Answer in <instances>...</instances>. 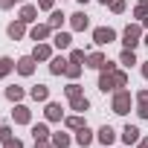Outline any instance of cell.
Wrapping results in <instances>:
<instances>
[{"instance_id":"cell-1","label":"cell","mask_w":148,"mask_h":148,"mask_svg":"<svg viewBox=\"0 0 148 148\" xmlns=\"http://www.w3.org/2000/svg\"><path fill=\"white\" fill-rule=\"evenodd\" d=\"M125 82H128V76H125V73H113V70H108V73H102L99 87L108 93V90H113V87H125Z\"/></svg>"},{"instance_id":"cell-2","label":"cell","mask_w":148,"mask_h":148,"mask_svg":"<svg viewBox=\"0 0 148 148\" xmlns=\"http://www.w3.org/2000/svg\"><path fill=\"white\" fill-rule=\"evenodd\" d=\"M128 108H131V93H125V90L116 93L113 96V110L116 113H128Z\"/></svg>"},{"instance_id":"cell-3","label":"cell","mask_w":148,"mask_h":148,"mask_svg":"<svg viewBox=\"0 0 148 148\" xmlns=\"http://www.w3.org/2000/svg\"><path fill=\"white\" fill-rule=\"evenodd\" d=\"M122 38H125V47H128V49H134V47L139 44V26H128Z\"/></svg>"},{"instance_id":"cell-4","label":"cell","mask_w":148,"mask_h":148,"mask_svg":"<svg viewBox=\"0 0 148 148\" xmlns=\"http://www.w3.org/2000/svg\"><path fill=\"white\" fill-rule=\"evenodd\" d=\"M15 67H18V73H23V76H29V73L35 70V55H26V58H21V61H18Z\"/></svg>"},{"instance_id":"cell-5","label":"cell","mask_w":148,"mask_h":148,"mask_svg":"<svg viewBox=\"0 0 148 148\" xmlns=\"http://www.w3.org/2000/svg\"><path fill=\"white\" fill-rule=\"evenodd\" d=\"M93 38H96V44H110V41L116 38V32H113V29H105V26H102V29H96V32H93Z\"/></svg>"},{"instance_id":"cell-6","label":"cell","mask_w":148,"mask_h":148,"mask_svg":"<svg viewBox=\"0 0 148 148\" xmlns=\"http://www.w3.org/2000/svg\"><path fill=\"white\" fill-rule=\"evenodd\" d=\"M12 119H15V122H21V125H26V122H29V110H26L23 105H18V108L12 110Z\"/></svg>"},{"instance_id":"cell-7","label":"cell","mask_w":148,"mask_h":148,"mask_svg":"<svg viewBox=\"0 0 148 148\" xmlns=\"http://www.w3.org/2000/svg\"><path fill=\"white\" fill-rule=\"evenodd\" d=\"M99 139H102V142H105V145H110V142H113V139H116V134H113V128H110V125H105V128H102V131H99Z\"/></svg>"},{"instance_id":"cell-8","label":"cell","mask_w":148,"mask_h":148,"mask_svg":"<svg viewBox=\"0 0 148 148\" xmlns=\"http://www.w3.org/2000/svg\"><path fill=\"white\" fill-rule=\"evenodd\" d=\"M73 18V29H87V18L84 12H76V15H70Z\"/></svg>"},{"instance_id":"cell-9","label":"cell","mask_w":148,"mask_h":148,"mask_svg":"<svg viewBox=\"0 0 148 148\" xmlns=\"http://www.w3.org/2000/svg\"><path fill=\"white\" fill-rule=\"evenodd\" d=\"M49 70L55 73V76H61V73H67V61H64V58H52V64H49Z\"/></svg>"},{"instance_id":"cell-10","label":"cell","mask_w":148,"mask_h":148,"mask_svg":"<svg viewBox=\"0 0 148 148\" xmlns=\"http://www.w3.org/2000/svg\"><path fill=\"white\" fill-rule=\"evenodd\" d=\"M87 61H90V67H96V70H105V67H108V61H105V55H99V52H93V55H90Z\"/></svg>"},{"instance_id":"cell-11","label":"cell","mask_w":148,"mask_h":148,"mask_svg":"<svg viewBox=\"0 0 148 148\" xmlns=\"http://www.w3.org/2000/svg\"><path fill=\"white\" fill-rule=\"evenodd\" d=\"M122 139L131 145V142H136V139H139V131H136L134 125H128V128H125V134H122Z\"/></svg>"},{"instance_id":"cell-12","label":"cell","mask_w":148,"mask_h":148,"mask_svg":"<svg viewBox=\"0 0 148 148\" xmlns=\"http://www.w3.org/2000/svg\"><path fill=\"white\" fill-rule=\"evenodd\" d=\"M76 142H79V145H90V142H93V134H90L87 128H79V136H76Z\"/></svg>"},{"instance_id":"cell-13","label":"cell","mask_w":148,"mask_h":148,"mask_svg":"<svg viewBox=\"0 0 148 148\" xmlns=\"http://www.w3.org/2000/svg\"><path fill=\"white\" fill-rule=\"evenodd\" d=\"M52 44H55V47H58V49H67V47H70V35H67V32H58V35H55V41H52Z\"/></svg>"},{"instance_id":"cell-14","label":"cell","mask_w":148,"mask_h":148,"mask_svg":"<svg viewBox=\"0 0 148 148\" xmlns=\"http://www.w3.org/2000/svg\"><path fill=\"white\" fill-rule=\"evenodd\" d=\"M35 15H38V12H35V6H23L21 21H23V23H29V21H35Z\"/></svg>"},{"instance_id":"cell-15","label":"cell","mask_w":148,"mask_h":148,"mask_svg":"<svg viewBox=\"0 0 148 148\" xmlns=\"http://www.w3.org/2000/svg\"><path fill=\"white\" fill-rule=\"evenodd\" d=\"M139 116H148V90L139 93Z\"/></svg>"},{"instance_id":"cell-16","label":"cell","mask_w":148,"mask_h":148,"mask_svg":"<svg viewBox=\"0 0 148 148\" xmlns=\"http://www.w3.org/2000/svg\"><path fill=\"white\" fill-rule=\"evenodd\" d=\"M49 29H52V26H35V29H32V38H35V41H41V38H47V35H49Z\"/></svg>"},{"instance_id":"cell-17","label":"cell","mask_w":148,"mask_h":148,"mask_svg":"<svg viewBox=\"0 0 148 148\" xmlns=\"http://www.w3.org/2000/svg\"><path fill=\"white\" fill-rule=\"evenodd\" d=\"M47 119H61V105H55V102H52V105L47 108Z\"/></svg>"},{"instance_id":"cell-18","label":"cell","mask_w":148,"mask_h":148,"mask_svg":"<svg viewBox=\"0 0 148 148\" xmlns=\"http://www.w3.org/2000/svg\"><path fill=\"white\" fill-rule=\"evenodd\" d=\"M52 145H55V148H67V145H70V136H67V134H55Z\"/></svg>"},{"instance_id":"cell-19","label":"cell","mask_w":148,"mask_h":148,"mask_svg":"<svg viewBox=\"0 0 148 148\" xmlns=\"http://www.w3.org/2000/svg\"><path fill=\"white\" fill-rule=\"evenodd\" d=\"M12 67H15V61H12V58H0V79H3Z\"/></svg>"},{"instance_id":"cell-20","label":"cell","mask_w":148,"mask_h":148,"mask_svg":"<svg viewBox=\"0 0 148 148\" xmlns=\"http://www.w3.org/2000/svg\"><path fill=\"white\" fill-rule=\"evenodd\" d=\"M73 110H87V99L84 96H73Z\"/></svg>"},{"instance_id":"cell-21","label":"cell","mask_w":148,"mask_h":148,"mask_svg":"<svg viewBox=\"0 0 148 148\" xmlns=\"http://www.w3.org/2000/svg\"><path fill=\"white\" fill-rule=\"evenodd\" d=\"M47 93H49V90H47L44 84H38V87H32V99H41V102H44V99H47Z\"/></svg>"},{"instance_id":"cell-22","label":"cell","mask_w":148,"mask_h":148,"mask_svg":"<svg viewBox=\"0 0 148 148\" xmlns=\"http://www.w3.org/2000/svg\"><path fill=\"white\" fill-rule=\"evenodd\" d=\"M6 96H9L12 102H18V99H23V90H21V87H9V90H6Z\"/></svg>"},{"instance_id":"cell-23","label":"cell","mask_w":148,"mask_h":148,"mask_svg":"<svg viewBox=\"0 0 148 148\" xmlns=\"http://www.w3.org/2000/svg\"><path fill=\"white\" fill-rule=\"evenodd\" d=\"M32 134H35V139H47V134H49V131H47V125H35V128H32Z\"/></svg>"},{"instance_id":"cell-24","label":"cell","mask_w":148,"mask_h":148,"mask_svg":"<svg viewBox=\"0 0 148 148\" xmlns=\"http://www.w3.org/2000/svg\"><path fill=\"white\" fill-rule=\"evenodd\" d=\"M9 35H12V38H21V35H23V23H12V26H9Z\"/></svg>"},{"instance_id":"cell-25","label":"cell","mask_w":148,"mask_h":148,"mask_svg":"<svg viewBox=\"0 0 148 148\" xmlns=\"http://www.w3.org/2000/svg\"><path fill=\"white\" fill-rule=\"evenodd\" d=\"M122 64H128V67H131V64H136V58H134V49H125V52H122Z\"/></svg>"},{"instance_id":"cell-26","label":"cell","mask_w":148,"mask_h":148,"mask_svg":"<svg viewBox=\"0 0 148 148\" xmlns=\"http://www.w3.org/2000/svg\"><path fill=\"white\" fill-rule=\"evenodd\" d=\"M79 73H82V67H79V64H73V61L67 64V76H70V79H76Z\"/></svg>"},{"instance_id":"cell-27","label":"cell","mask_w":148,"mask_h":148,"mask_svg":"<svg viewBox=\"0 0 148 148\" xmlns=\"http://www.w3.org/2000/svg\"><path fill=\"white\" fill-rule=\"evenodd\" d=\"M61 21H64V15H61V12H52V18H49V26L55 29V26H61Z\"/></svg>"},{"instance_id":"cell-28","label":"cell","mask_w":148,"mask_h":148,"mask_svg":"<svg viewBox=\"0 0 148 148\" xmlns=\"http://www.w3.org/2000/svg\"><path fill=\"white\" fill-rule=\"evenodd\" d=\"M35 58H49V47H35Z\"/></svg>"},{"instance_id":"cell-29","label":"cell","mask_w":148,"mask_h":148,"mask_svg":"<svg viewBox=\"0 0 148 148\" xmlns=\"http://www.w3.org/2000/svg\"><path fill=\"white\" fill-rule=\"evenodd\" d=\"M67 125H70V128H84L82 116H70V119H67Z\"/></svg>"},{"instance_id":"cell-30","label":"cell","mask_w":148,"mask_h":148,"mask_svg":"<svg viewBox=\"0 0 148 148\" xmlns=\"http://www.w3.org/2000/svg\"><path fill=\"white\" fill-rule=\"evenodd\" d=\"M70 61H73V64H79V61H84V52H82V49H73Z\"/></svg>"},{"instance_id":"cell-31","label":"cell","mask_w":148,"mask_h":148,"mask_svg":"<svg viewBox=\"0 0 148 148\" xmlns=\"http://www.w3.org/2000/svg\"><path fill=\"white\" fill-rule=\"evenodd\" d=\"M145 15H148V3H139L136 6V18H145Z\"/></svg>"},{"instance_id":"cell-32","label":"cell","mask_w":148,"mask_h":148,"mask_svg":"<svg viewBox=\"0 0 148 148\" xmlns=\"http://www.w3.org/2000/svg\"><path fill=\"white\" fill-rule=\"evenodd\" d=\"M110 6H113V12H122L125 9V0H110Z\"/></svg>"},{"instance_id":"cell-33","label":"cell","mask_w":148,"mask_h":148,"mask_svg":"<svg viewBox=\"0 0 148 148\" xmlns=\"http://www.w3.org/2000/svg\"><path fill=\"white\" fill-rule=\"evenodd\" d=\"M67 96H70V99H73V96H82V93H79V84H70V87H67Z\"/></svg>"},{"instance_id":"cell-34","label":"cell","mask_w":148,"mask_h":148,"mask_svg":"<svg viewBox=\"0 0 148 148\" xmlns=\"http://www.w3.org/2000/svg\"><path fill=\"white\" fill-rule=\"evenodd\" d=\"M9 134H12V131H9V125H3V128H0V139H3V142L9 139Z\"/></svg>"},{"instance_id":"cell-35","label":"cell","mask_w":148,"mask_h":148,"mask_svg":"<svg viewBox=\"0 0 148 148\" xmlns=\"http://www.w3.org/2000/svg\"><path fill=\"white\" fill-rule=\"evenodd\" d=\"M3 145H6V148H23V145H21V142H18V139H6V142H3Z\"/></svg>"},{"instance_id":"cell-36","label":"cell","mask_w":148,"mask_h":148,"mask_svg":"<svg viewBox=\"0 0 148 148\" xmlns=\"http://www.w3.org/2000/svg\"><path fill=\"white\" fill-rule=\"evenodd\" d=\"M35 148H52V145H49L47 139H35Z\"/></svg>"},{"instance_id":"cell-37","label":"cell","mask_w":148,"mask_h":148,"mask_svg":"<svg viewBox=\"0 0 148 148\" xmlns=\"http://www.w3.org/2000/svg\"><path fill=\"white\" fill-rule=\"evenodd\" d=\"M38 6L41 9H52V0H38Z\"/></svg>"},{"instance_id":"cell-38","label":"cell","mask_w":148,"mask_h":148,"mask_svg":"<svg viewBox=\"0 0 148 148\" xmlns=\"http://www.w3.org/2000/svg\"><path fill=\"white\" fill-rule=\"evenodd\" d=\"M12 3H15V0H0V9H9Z\"/></svg>"},{"instance_id":"cell-39","label":"cell","mask_w":148,"mask_h":148,"mask_svg":"<svg viewBox=\"0 0 148 148\" xmlns=\"http://www.w3.org/2000/svg\"><path fill=\"white\" fill-rule=\"evenodd\" d=\"M142 76H145V79H148V64H145V67H142Z\"/></svg>"},{"instance_id":"cell-40","label":"cell","mask_w":148,"mask_h":148,"mask_svg":"<svg viewBox=\"0 0 148 148\" xmlns=\"http://www.w3.org/2000/svg\"><path fill=\"white\" fill-rule=\"evenodd\" d=\"M139 148H148V139H142V142H139Z\"/></svg>"},{"instance_id":"cell-41","label":"cell","mask_w":148,"mask_h":148,"mask_svg":"<svg viewBox=\"0 0 148 148\" xmlns=\"http://www.w3.org/2000/svg\"><path fill=\"white\" fill-rule=\"evenodd\" d=\"M79 3H87V0H79Z\"/></svg>"},{"instance_id":"cell-42","label":"cell","mask_w":148,"mask_h":148,"mask_svg":"<svg viewBox=\"0 0 148 148\" xmlns=\"http://www.w3.org/2000/svg\"><path fill=\"white\" fill-rule=\"evenodd\" d=\"M102 3H108V0H102Z\"/></svg>"},{"instance_id":"cell-43","label":"cell","mask_w":148,"mask_h":148,"mask_svg":"<svg viewBox=\"0 0 148 148\" xmlns=\"http://www.w3.org/2000/svg\"><path fill=\"white\" fill-rule=\"evenodd\" d=\"M145 44H148V38H145Z\"/></svg>"}]
</instances>
